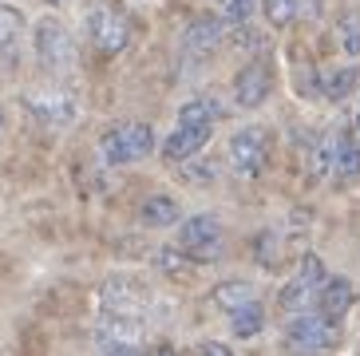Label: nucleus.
Returning <instances> with one entry per match:
<instances>
[{
    "mask_svg": "<svg viewBox=\"0 0 360 356\" xmlns=\"http://www.w3.org/2000/svg\"><path fill=\"white\" fill-rule=\"evenodd\" d=\"M340 345V321H328L321 313H293L285 325V352L293 356H321Z\"/></svg>",
    "mask_w": 360,
    "mask_h": 356,
    "instance_id": "f257e3e1",
    "label": "nucleus"
},
{
    "mask_svg": "<svg viewBox=\"0 0 360 356\" xmlns=\"http://www.w3.org/2000/svg\"><path fill=\"white\" fill-rule=\"evenodd\" d=\"M155 151V131L150 123H115L99 135V158L107 167H131Z\"/></svg>",
    "mask_w": 360,
    "mask_h": 356,
    "instance_id": "f03ea898",
    "label": "nucleus"
},
{
    "mask_svg": "<svg viewBox=\"0 0 360 356\" xmlns=\"http://www.w3.org/2000/svg\"><path fill=\"white\" fill-rule=\"evenodd\" d=\"M179 250L191 258L194 265L198 262H218L226 250V230L222 222L214 214H194V218H182L179 222Z\"/></svg>",
    "mask_w": 360,
    "mask_h": 356,
    "instance_id": "7ed1b4c3",
    "label": "nucleus"
},
{
    "mask_svg": "<svg viewBox=\"0 0 360 356\" xmlns=\"http://www.w3.org/2000/svg\"><path fill=\"white\" fill-rule=\"evenodd\" d=\"M328 269L325 262H321L317 253H305L301 258V265H297V273L289 277L285 285H281V293H277V309L281 313H305V309H313V301H317V289L325 285Z\"/></svg>",
    "mask_w": 360,
    "mask_h": 356,
    "instance_id": "20e7f679",
    "label": "nucleus"
},
{
    "mask_svg": "<svg viewBox=\"0 0 360 356\" xmlns=\"http://www.w3.org/2000/svg\"><path fill=\"white\" fill-rule=\"evenodd\" d=\"M32 48H36L40 68H48V72H68V68L75 63L72 32H68V24L56 20V16H44V20L32 28Z\"/></svg>",
    "mask_w": 360,
    "mask_h": 356,
    "instance_id": "39448f33",
    "label": "nucleus"
},
{
    "mask_svg": "<svg viewBox=\"0 0 360 356\" xmlns=\"http://www.w3.org/2000/svg\"><path fill=\"white\" fill-rule=\"evenodd\" d=\"M24 111L36 119L40 127H52V131H64L79 119V99L64 87H44V91H28L24 95Z\"/></svg>",
    "mask_w": 360,
    "mask_h": 356,
    "instance_id": "423d86ee",
    "label": "nucleus"
},
{
    "mask_svg": "<svg viewBox=\"0 0 360 356\" xmlns=\"http://www.w3.org/2000/svg\"><path fill=\"white\" fill-rule=\"evenodd\" d=\"M84 28H87V40L96 44L103 56H119L131 44V20L119 8H111V4H99V8L87 12Z\"/></svg>",
    "mask_w": 360,
    "mask_h": 356,
    "instance_id": "0eeeda50",
    "label": "nucleus"
},
{
    "mask_svg": "<svg viewBox=\"0 0 360 356\" xmlns=\"http://www.w3.org/2000/svg\"><path fill=\"white\" fill-rule=\"evenodd\" d=\"M269 91H274V72L262 60L245 63L242 72L233 75V107H242V111H257L269 99Z\"/></svg>",
    "mask_w": 360,
    "mask_h": 356,
    "instance_id": "6e6552de",
    "label": "nucleus"
},
{
    "mask_svg": "<svg viewBox=\"0 0 360 356\" xmlns=\"http://www.w3.org/2000/svg\"><path fill=\"white\" fill-rule=\"evenodd\" d=\"M226 155H230V167L242 178H257L265 170V135L257 127H242V131H233Z\"/></svg>",
    "mask_w": 360,
    "mask_h": 356,
    "instance_id": "1a4fd4ad",
    "label": "nucleus"
},
{
    "mask_svg": "<svg viewBox=\"0 0 360 356\" xmlns=\"http://www.w3.org/2000/svg\"><path fill=\"white\" fill-rule=\"evenodd\" d=\"M150 289L143 281H131V277H111L103 285V309L107 313H127V317H147L150 309Z\"/></svg>",
    "mask_w": 360,
    "mask_h": 356,
    "instance_id": "9d476101",
    "label": "nucleus"
},
{
    "mask_svg": "<svg viewBox=\"0 0 360 356\" xmlns=\"http://www.w3.org/2000/svg\"><path fill=\"white\" fill-rule=\"evenodd\" d=\"M96 336H99V345H103V352H107V348L143 345V336H147V321H143V317H127V313H107V309H103Z\"/></svg>",
    "mask_w": 360,
    "mask_h": 356,
    "instance_id": "9b49d317",
    "label": "nucleus"
},
{
    "mask_svg": "<svg viewBox=\"0 0 360 356\" xmlns=\"http://www.w3.org/2000/svg\"><path fill=\"white\" fill-rule=\"evenodd\" d=\"M210 139H214V127H202V123H179L167 139H162V158H167V163H186V158L202 155Z\"/></svg>",
    "mask_w": 360,
    "mask_h": 356,
    "instance_id": "f8f14e48",
    "label": "nucleus"
},
{
    "mask_svg": "<svg viewBox=\"0 0 360 356\" xmlns=\"http://www.w3.org/2000/svg\"><path fill=\"white\" fill-rule=\"evenodd\" d=\"M352 305H356V285H352L349 277H325V285L317 289L313 309H317L321 317H328V321H340Z\"/></svg>",
    "mask_w": 360,
    "mask_h": 356,
    "instance_id": "ddd939ff",
    "label": "nucleus"
},
{
    "mask_svg": "<svg viewBox=\"0 0 360 356\" xmlns=\"http://www.w3.org/2000/svg\"><path fill=\"white\" fill-rule=\"evenodd\" d=\"M139 222L150 226V230H167V226H179L182 222V206L170 194H150L143 206H139Z\"/></svg>",
    "mask_w": 360,
    "mask_h": 356,
    "instance_id": "4468645a",
    "label": "nucleus"
},
{
    "mask_svg": "<svg viewBox=\"0 0 360 356\" xmlns=\"http://www.w3.org/2000/svg\"><path fill=\"white\" fill-rule=\"evenodd\" d=\"M356 87H360V68L356 63H345V68H337V72H328L325 80H321V95L333 99V103L356 95Z\"/></svg>",
    "mask_w": 360,
    "mask_h": 356,
    "instance_id": "2eb2a0df",
    "label": "nucleus"
},
{
    "mask_svg": "<svg viewBox=\"0 0 360 356\" xmlns=\"http://www.w3.org/2000/svg\"><path fill=\"white\" fill-rule=\"evenodd\" d=\"M333 174L340 182H356L360 178V143L352 135H337V163H333Z\"/></svg>",
    "mask_w": 360,
    "mask_h": 356,
    "instance_id": "dca6fc26",
    "label": "nucleus"
},
{
    "mask_svg": "<svg viewBox=\"0 0 360 356\" xmlns=\"http://www.w3.org/2000/svg\"><path fill=\"white\" fill-rule=\"evenodd\" d=\"M20 40H24V16H20V8H12V4L0 0V52L16 56Z\"/></svg>",
    "mask_w": 360,
    "mask_h": 356,
    "instance_id": "f3484780",
    "label": "nucleus"
},
{
    "mask_svg": "<svg viewBox=\"0 0 360 356\" xmlns=\"http://www.w3.org/2000/svg\"><path fill=\"white\" fill-rule=\"evenodd\" d=\"M230 329H233V336H257L265 329V309L257 301H245L242 309H233L230 313Z\"/></svg>",
    "mask_w": 360,
    "mask_h": 356,
    "instance_id": "a211bd4d",
    "label": "nucleus"
},
{
    "mask_svg": "<svg viewBox=\"0 0 360 356\" xmlns=\"http://www.w3.org/2000/svg\"><path fill=\"white\" fill-rule=\"evenodd\" d=\"M210 297H214V305H218V309H226V313L242 309L245 301H257L254 285H250V281H222V285H214Z\"/></svg>",
    "mask_w": 360,
    "mask_h": 356,
    "instance_id": "6ab92c4d",
    "label": "nucleus"
},
{
    "mask_svg": "<svg viewBox=\"0 0 360 356\" xmlns=\"http://www.w3.org/2000/svg\"><path fill=\"white\" fill-rule=\"evenodd\" d=\"M222 119V107L214 103L210 95H198V99H191V103L179 107V123H202V127H214Z\"/></svg>",
    "mask_w": 360,
    "mask_h": 356,
    "instance_id": "aec40b11",
    "label": "nucleus"
},
{
    "mask_svg": "<svg viewBox=\"0 0 360 356\" xmlns=\"http://www.w3.org/2000/svg\"><path fill=\"white\" fill-rule=\"evenodd\" d=\"M262 12L269 28H289L297 20V12H301V0H262Z\"/></svg>",
    "mask_w": 360,
    "mask_h": 356,
    "instance_id": "412c9836",
    "label": "nucleus"
},
{
    "mask_svg": "<svg viewBox=\"0 0 360 356\" xmlns=\"http://www.w3.org/2000/svg\"><path fill=\"white\" fill-rule=\"evenodd\" d=\"M155 265H159L167 277H186V273L194 269V262L186 258V253L179 250V246H167V250H159V258H155Z\"/></svg>",
    "mask_w": 360,
    "mask_h": 356,
    "instance_id": "4be33fe9",
    "label": "nucleus"
},
{
    "mask_svg": "<svg viewBox=\"0 0 360 356\" xmlns=\"http://www.w3.org/2000/svg\"><path fill=\"white\" fill-rule=\"evenodd\" d=\"M218 40H222V20H214V16H202L191 28V48H214Z\"/></svg>",
    "mask_w": 360,
    "mask_h": 356,
    "instance_id": "5701e85b",
    "label": "nucleus"
},
{
    "mask_svg": "<svg viewBox=\"0 0 360 356\" xmlns=\"http://www.w3.org/2000/svg\"><path fill=\"white\" fill-rule=\"evenodd\" d=\"M340 44L349 56H360V12H345L340 16Z\"/></svg>",
    "mask_w": 360,
    "mask_h": 356,
    "instance_id": "b1692460",
    "label": "nucleus"
},
{
    "mask_svg": "<svg viewBox=\"0 0 360 356\" xmlns=\"http://www.w3.org/2000/svg\"><path fill=\"white\" fill-rule=\"evenodd\" d=\"M333 163H337V139H321L317 151H313V170L325 178L333 170Z\"/></svg>",
    "mask_w": 360,
    "mask_h": 356,
    "instance_id": "393cba45",
    "label": "nucleus"
},
{
    "mask_svg": "<svg viewBox=\"0 0 360 356\" xmlns=\"http://www.w3.org/2000/svg\"><path fill=\"white\" fill-rule=\"evenodd\" d=\"M250 12H254V0H226V20L230 24H242Z\"/></svg>",
    "mask_w": 360,
    "mask_h": 356,
    "instance_id": "a878e982",
    "label": "nucleus"
},
{
    "mask_svg": "<svg viewBox=\"0 0 360 356\" xmlns=\"http://www.w3.org/2000/svg\"><path fill=\"white\" fill-rule=\"evenodd\" d=\"M198 356H233V348L222 345V341H202V345H198Z\"/></svg>",
    "mask_w": 360,
    "mask_h": 356,
    "instance_id": "bb28decb",
    "label": "nucleus"
},
{
    "mask_svg": "<svg viewBox=\"0 0 360 356\" xmlns=\"http://www.w3.org/2000/svg\"><path fill=\"white\" fill-rule=\"evenodd\" d=\"M103 356H155L150 348H143V345H127V348H107Z\"/></svg>",
    "mask_w": 360,
    "mask_h": 356,
    "instance_id": "cd10ccee",
    "label": "nucleus"
},
{
    "mask_svg": "<svg viewBox=\"0 0 360 356\" xmlns=\"http://www.w3.org/2000/svg\"><path fill=\"white\" fill-rule=\"evenodd\" d=\"M356 127H360V107H356Z\"/></svg>",
    "mask_w": 360,
    "mask_h": 356,
    "instance_id": "c85d7f7f",
    "label": "nucleus"
},
{
    "mask_svg": "<svg viewBox=\"0 0 360 356\" xmlns=\"http://www.w3.org/2000/svg\"><path fill=\"white\" fill-rule=\"evenodd\" d=\"M0 127H4V115H0Z\"/></svg>",
    "mask_w": 360,
    "mask_h": 356,
    "instance_id": "c756f323",
    "label": "nucleus"
}]
</instances>
